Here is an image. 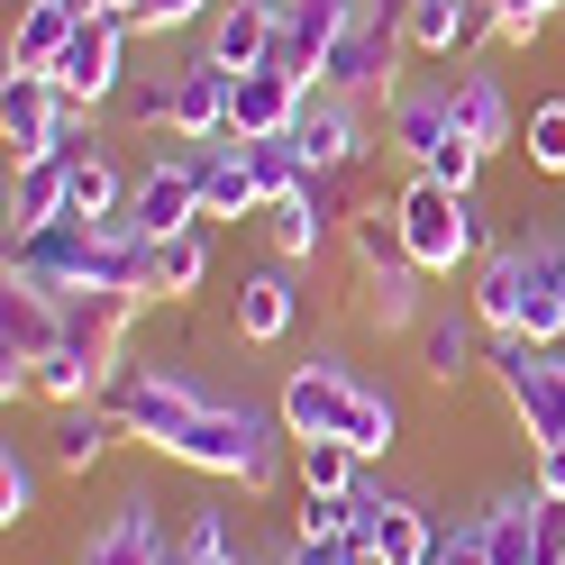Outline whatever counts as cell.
Listing matches in <instances>:
<instances>
[{
	"instance_id": "cell-43",
	"label": "cell",
	"mask_w": 565,
	"mask_h": 565,
	"mask_svg": "<svg viewBox=\"0 0 565 565\" xmlns=\"http://www.w3.org/2000/svg\"><path fill=\"white\" fill-rule=\"evenodd\" d=\"M201 565H246V556H237V547H228V556H201Z\"/></svg>"
},
{
	"instance_id": "cell-17",
	"label": "cell",
	"mask_w": 565,
	"mask_h": 565,
	"mask_svg": "<svg viewBox=\"0 0 565 565\" xmlns=\"http://www.w3.org/2000/svg\"><path fill=\"white\" fill-rule=\"evenodd\" d=\"M228 92H237V74H228V64H210V55H183V64H173V100H164V128H173V137H228Z\"/></svg>"
},
{
	"instance_id": "cell-11",
	"label": "cell",
	"mask_w": 565,
	"mask_h": 565,
	"mask_svg": "<svg viewBox=\"0 0 565 565\" xmlns=\"http://www.w3.org/2000/svg\"><path fill=\"white\" fill-rule=\"evenodd\" d=\"M192 164V183H201V220H265V192H256V173H246V147L237 137H173Z\"/></svg>"
},
{
	"instance_id": "cell-19",
	"label": "cell",
	"mask_w": 565,
	"mask_h": 565,
	"mask_svg": "<svg viewBox=\"0 0 565 565\" xmlns=\"http://www.w3.org/2000/svg\"><path fill=\"white\" fill-rule=\"evenodd\" d=\"M128 173H119V156L110 147H74V164H64V220H92V228H110V220H128Z\"/></svg>"
},
{
	"instance_id": "cell-28",
	"label": "cell",
	"mask_w": 565,
	"mask_h": 565,
	"mask_svg": "<svg viewBox=\"0 0 565 565\" xmlns=\"http://www.w3.org/2000/svg\"><path fill=\"white\" fill-rule=\"evenodd\" d=\"M210 282V237L183 228V237H156V265H147V301H192Z\"/></svg>"
},
{
	"instance_id": "cell-24",
	"label": "cell",
	"mask_w": 565,
	"mask_h": 565,
	"mask_svg": "<svg viewBox=\"0 0 565 565\" xmlns=\"http://www.w3.org/2000/svg\"><path fill=\"white\" fill-rule=\"evenodd\" d=\"M292 310H301V292L282 282V265H265V274L237 282V310H228V320H237L246 347H282V338H292Z\"/></svg>"
},
{
	"instance_id": "cell-40",
	"label": "cell",
	"mask_w": 565,
	"mask_h": 565,
	"mask_svg": "<svg viewBox=\"0 0 565 565\" xmlns=\"http://www.w3.org/2000/svg\"><path fill=\"white\" fill-rule=\"evenodd\" d=\"M529 492H539V502H565V447H529Z\"/></svg>"
},
{
	"instance_id": "cell-5",
	"label": "cell",
	"mask_w": 565,
	"mask_h": 565,
	"mask_svg": "<svg viewBox=\"0 0 565 565\" xmlns=\"http://www.w3.org/2000/svg\"><path fill=\"white\" fill-rule=\"evenodd\" d=\"M411 0H365L356 19H347V38L329 46V64H320V83L329 92H347V100H393L402 83H411Z\"/></svg>"
},
{
	"instance_id": "cell-14",
	"label": "cell",
	"mask_w": 565,
	"mask_h": 565,
	"mask_svg": "<svg viewBox=\"0 0 565 565\" xmlns=\"http://www.w3.org/2000/svg\"><path fill=\"white\" fill-rule=\"evenodd\" d=\"M329 237H338V173H310V192L265 201V246L282 265H310Z\"/></svg>"
},
{
	"instance_id": "cell-18",
	"label": "cell",
	"mask_w": 565,
	"mask_h": 565,
	"mask_svg": "<svg viewBox=\"0 0 565 565\" xmlns=\"http://www.w3.org/2000/svg\"><path fill=\"white\" fill-rule=\"evenodd\" d=\"M456 74V119H466V137L483 156H502L511 137H520V110H511V92H502V74H492V64L475 55V64H447Z\"/></svg>"
},
{
	"instance_id": "cell-22",
	"label": "cell",
	"mask_w": 565,
	"mask_h": 565,
	"mask_svg": "<svg viewBox=\"0 0 565 565\" xmlns=\"http://www.w3.org/2000/svg\"><path fill=\"white\" fill-rule=\"evenodd\" d=\"M137 310H147V292H64V338L119 365V338L137 329Z\"/></svg>"
},
{
	"instance_id": "cell-29",
	"label": "cell",
	"mask_w": 565,
	"mask_h": 565,
	"mask_svg": "<svg viewBox=\"0 0 565 565\" xmlns=\"http://www.w3.org/2000/svg\"><path fill=\"white\" fill-rule=\"evenodd\" d=\"M347 246H356L365 282H374V274H393V265H411V246H402V210H393V201H356V210H347Z\"/></svg>"
},
{
	"instance_id": "cell-15",
	"label": "cell",
	"mask_w": 565,
	"mask_h": 565,
	"mask_svg": "<svg viewBox=\"0 0 565 565\" xmlns=\"http://www.w3.org/2000/svg\"><path fill=\"white\" fill-rule=\"evenodd\" d=\"M274 46H282V0H220V19L201 28V55L228 64V74L274 64Z\"/></svg>"
},
{
	"instance_id": "cell-1",
	"label": "cell",
	"mask_w": 565,
	"mask_h": 565,
	"mask_svg": "<svg viewBox=\"0 0 565 565\" xmlns=\"http://www.w3.org/2000/svg\"><path fill=\"white\" fill-rule=\"evenodd\" d=\"M274 419H282V438L310 447V438H347L374 466V456H393L402 438V402L383 393V383H365L347 356H301L292 374H282V393H274Z\"/></svg>"
},
{
	"instance_id": "cell-2",
	"label": "cell",
	"mask_w": 565,
	"mask_h": 565,
	"mask_svg": "<svg viewBox=\"0 0 565 565\" xmlns=\"http://www.w3.org/2000/svg\"><path fill=\"white\" fill-rule=\"evenodd\" d=\"M383 147H393L411 173H429L447 192H475L483 183V147L456 119V74H411L393 100H383Z\"/></svg>"
},
{
	"instance_id": "cell-4",
	"label": "cell",
	"mask_w": 565,
	"mask_h": 565,
	"mask_svg": "<svg viewBox=\"0 0 565 565\" xmlns=\"http://www.w3.org/2000/svg\"><path fill=\"white\" fill-rule=\"evenodd\" d=\"M393 210H402L411 265L429 274V282H456L466 265L492 256V246H483V201H475V192H447V183H429V173H411V183L393 192Z\"/></svg>"
},
{
	"instance_id": "cell-44",
	"label": "cell",
	"mask_w": 565,
	"mask_h": 565,
	"mask_svg": "<svg viewBox=\"0 0 565 565\" xmlns=\"http://www.w3.org/2000/svg\"><path fill=\"white\" fill-rule=\"evenodd\" d=\"M547 246H556V256H565V228H547Z\"/></svg>"
},
{
	"instance_id": "cell-25",
	"label": "cell",
	"mask_w": 565,
	"mask_h": 565,
	"mask_svg": "<svg viewBox=\"0 0 565 565\" xmlns=\"http://www.w3.org/2000/svg\"><path fill=\"white\" fill-rule=\"evenodd\" d=\"M128 429L110 419V402H83V411H55V438H46V456H55V475H92L100 456H110Z\"/></svg>"
},
{
	"instance_id": "cell-12",
	"label": "cell",
	"mask_w": 565,
	"mask_h": 565,
	"mask_svg": "<svg viewBox=\"0 0 565 565\" xmlns=\"http://www.w3.org/2000/svg\"><path fill=\"white\" fill-rule=\"evenodd\" d=\"M128 228H137V237H183V228H210V220H201V183H192L183 147L156 156L147 173H137V192H128Z\"/></svg>"
},
{
	"instance_id": "cell-37",
	"label": "cell",
	"mask_w": 565,
	"mask_h": 565,
	"mask_svg": "<svg viewBox=\"0 0 565 565\" xmlns=\"http://www.w3.org/2000/svg\"><path fill=\"white\" fill-rule=\"evenodd\" d=\"M173 547H183L192 565H201V556H228V547H237V539H228V511H220V502H192V511H183V539H173Z\"/></svg>"
},
{
	"instance_id": "cell-13",
	"label": "cell",
	"mask_w": 565,
	"mask_h": 565,
	"mask_svg": "<svg viewBox=\"0 0 565 565\" xmlns=\"http://www.w3.org/2000/svg\"><path fill=\"white\" fill-rule=\"evenodd\" d=\"M301 100H310L301 74H282V64H256V74H237V92H228V137H237V147H256V137H292Z\"/></svg>"
},
{
	"instance_id": "cell-36",
	"label": "cell",
	"mask_w": 565,
	"mask_h": 565,
	"mask_svg": "<svg viewBox=\"0 0 565 565\" xmlns=\"http://www.w3.org/2000/svg\"><path fill=\"white\" fill-rule=\"evenodd\" d=\"M38 520V466L19 447H0V529H28Z\"/></svg>"
},
{
	"instance_id": "cell-21",
	"label": "cell",
	"mask_w": 565,
	"mask_h": 565,
	"mask_svg": "<svg viewBox=\"0 0 565 565\" xmlns=\"http://www.w3.org/2000/svg\"><path fill=\"white\" fill-rule=\"evenodd\" d=\"M365 547H383V565H429L438 529L411 492H365Z\"/></svg>"
},
{
	"instance_id": "cell-31",
	"label": "cell",
	"mask_w": 565,
	"mask_h": 565,
	"mask_svg": "<svg viewBox=\"0 0 565 565\" xmlns=\"http://www.w3.org/2000/svg\"><path fill=\"white\" fill-rule=\"evenodd\" d=\"M292 483L301 492H365V456L347 438H310V447H292Z\"/></svg>"
},
{
	"instance_id": "cell-26",
	"label": "cell",
	"mask_w": 565,
	"mask_h": 565,
	"mask_svg": "<svg viewBox=\"0 0 565 565\" xmlns=\"http://www.w3.org/2000/svg\"><path fill=\"white\" fill-rule=\"evenodd\" d=\"M64 164L74 156H38V164H10V237H38L64 220Z\"/></svg>"
},
{
	"instance_id": "cell-9",
	"label": "cell",
	"mask_w": 565,
	"mask_h": 565,
	"mask_svg": "<svg viewBox=\"0 0 565 565\" xmlns=\"http://www.w3.org/2000/svg\"><path fill=\"white\" fill-rule=\"evenodd\" d=\"M128 19H83L74 38H64V55L46 64V83L74 100V110H110V100L128 92Z\"/></svg>"
},
{
	"instance_id": "cell-32",
	"label": "cell",
	"mask_w": 565,
	"mask_h": 565,
	"mask_svg": "<svg viewBox=\"0 0 565 565\" xmlns=\"http://www.w3.org/2000/svg\"><path fill=\"white\" fill-rule=\"evenodd\" d=\"M246 173H256L265 201H292V192H310V173H320V164L301 156V137H256V147H246Z\"/></svg>"
},
{
	"instance_id": "cell-23",
	"label": "cell",
	"mask_w": 565,
	"mask_h": 565,
	"mask_svg": "<svg viewBox=\"0 0 565 565\" xmlns=\"http://www.w3.org/2000/svg\"><path fill=\"white\" fill-rule=\"evenodd\" d=\"M74 28H83L74 0H19V19H10V74H46Z\"/></svg>"
},
{
	"instance_id": "cell-10",
	"label": "cell",
	"mask_w": 565,
	"mask_h": 565,
	"mask_svg": "<svg viewBox=\"0 0 565 565\" xmlns=\"http://www.w3.org/2000/svg\"><path fill=\"white\" fill-rule=\"evenodd\" d=\"M292 137H301V156L320 164V173H356V164L374 156L365 100H347V92H329V83H310V100H301V119H292Z\"/></svg>"
},
{
	"instance_id": "cell-27",
	"label": "cell",
	"mask_w": 565,
	"mask_h": 565,
	"mask_svg": "<svg viewBox=\"0 0 565 565\" xmlns=\"http://www.w3.org/2000/svg\"><path fill=\"white\" fill-rule=\"evenodd\" d=\"M475 338H483L475 310L466 320H456V310H429V329H419V374L429 383H466L475 374Z\"/></svg>"
},
{
	"instance_id": "cell-3",
	"label": "cell",
	"mask_w": 565,
	"mask_h": 565,
	"mask_svg": "<svg viewBox=\"0 0 565 565\" xmlns=\"http://www.w3.org/2000/svg\"><path fill=\"white\" fill-rule=\"evenodd\" d=\"M466 310L483 320V338H556V256L547 237H511L475 265Z\"/></svg>"
},
{
	"instance_id": "cell-35",
	"label": "cell",
	"mask_w": 565,
	"mask_h": 565,
	"mask_svg": "<svg viewBox=\"0 0 565 565\" xmlns=\"http://www.w3.org/2000/svg\"><path fill=\"white\" fill-rule=\"evenodd\" d=\"M210 19H220V0H128V28H147V38H183Z\"/></svg>"
},
{
	"instance_id": "cell-8",
	"label": "cell",
	"mask_w": 565,
	"mask_h": 565,
	"mask_svg": "<svg viewBox=\"0 0 565 565\" xmlns=\"http://www.w3.org/2000/svg\"><path fill=\"white\" fill-rule=\"evenodd\" d=\"M83 119L46 74H0V147H10V164H38V156H74L83 147Z\"/></svg>"
},
{
	"instance_id": "cell-41",
	"label": "cell",
	"mask_w": 565,
	"mask_h": 565,
	"mask_svg": "<svg viewBox=\"0 0 565 565\" xmlns=\"http://www.w3.org/2000/svg\"><path fill=\"white\" fill-rule=\"evenodd\" d=\"M83 19H128V0H74Z\"/></svg>"
},
{
	"instance_id": "cell-16",
	"label": "cell",
	"mask_w": 565,
	"mask_h": 565,
	"mask_svg": "<svg viewBox=\"0 0 565 565\" xmlns=\"http://www.w3.org/2000/svg\"><path fill=\"white\" fill-rule=\"evenodd\" d=\"M365 0H282V46H274V64L282 74H301V83H320V64H329V46L347 38V19H356Z\"/></svg>"
},
{
	"instance_id": "cell-38",
	"label": "cell",
	"mask_w": 565,
	"mask_h": 565,
	"mask_svg": "<svg viewBox=\"0 0 565 565\" xmlns=\"http://www.w3.org/2000/svg\"><path fill=\"white\" fill-rule=\"evenodd\" d=\"M429 565H492V556H483V520H456V539H438Z\"/></svg>"
},
{
	"instance_id": "cell-33",
	"label": "cell",
	"mask_w": 565,
	"mask_h": 565,
	"mask_svg": "<svg viewBox=\"0 0 565 565\" xmlns=\"http://www.w3.org/2000/svg\"><path fill=\"white\" fill-rule=\"evenodd\" d=\"M411 55L419 64H456L466 55V0H411Z\"/></svg>"
},
{
	"instance_id": "cell-20",
	"label": "cell",
	"mask_w": 565,
	"mask_h": 565,
	"mask_svg": "<svg viewBox=\"0 0 565 565\" xmlns=\"http://www.w3.org/2000/svg\"><path fill=\"white\" fill-rule=\"evenodd\" d=\"M156 556H164V520H156L147 492H128V502L83 539V565H156Z\"/></svg>"
},
{
	"instance_id": "cell-30",
	"label": "cell",
	"mask_w": 565,
	"mask_h": 565,
	"mask_svg": "<svg viewBox=\"0 0 565 565\" xmlns=\"http://www.w3.org/2000/svg\"><path fill=\"white\" fill-rule=\"evenodd\" d=\"M419 265H393V274H374L365 282V320L383 329V338H402V329H429V310H419Z\"/></svg>"
},
{
	"instance_id": "cell-42",
	"label": "cell",
	"mask_w": 565,
	"mask_h": 565,
	"mask_svg": "<svg viewBox=\"0 0 565 565\" xmlns=\"http://www.w3.org/2000/svg\"><path fill=\"white\" fill-rule=\"evenodd\" d=\"M347 565H383V547H356V556H347Z\"/></svg>"
},
{
	"instance_id": "cell-39",
	"label": "cell",
	"mask_w": 565,
	"mask_h": 565,
	"mask_svg": "<svg viewBox=\"0 0 565 565\" xmlns=\"http://www.w3.org/2000/svg\"><path fill=\"white\" fill-rule=\"evenodd\" d=\"M356 547H365V539H301V529H292V547H282V565H347Z\"/></svg>"
},
{
	"instance_id": "cell-34",
	"label": "cell",
	"mask_w": 565,
	"mask_h": 565,
	"mask_svg": "<svg viewBox=\"0 0 565 565\" xmlns=\"http://www.w3.org/2000/svg\"><path fill=\"white\" fill-rule=\"evenodd\" d=\"M529 173H547V183H565V92L556 100H539V110H529Z\"/></svg>"
},
{
	"instance_id": "cell-6",
	"label": "cell",
	"mask_w": 565,
	"mask_h": 565,
	"mask_svg": "<svg viewBox=\"0 0 565 565\" xmlns=\"http://www.w3.org/2000/svg\"><path fill=\"white\" fill-rule=\"evenodd\" d=\"M100 402H110V419H119L137 447H156V456H164V447L183 438L220 393H201L183 365H137V356H119V374H110V393H100Z\"/></svg>"
},
{
	"instance_id": "cell-7",
	"label": "cell",
	"mask_w": 565,
	"mask_h": 565,
	"mask_svg": "<svg viewBox=\"0 0 565 565\" xmlns=\"http://www.w3.org/2000/svg\"><path fill=\"white\" fill-rule=\"evenodd\" d=\"M492 383H502L511 419L529 429V447H565V347L556 338H492Z\"/></svg>"
}]
</instances>
